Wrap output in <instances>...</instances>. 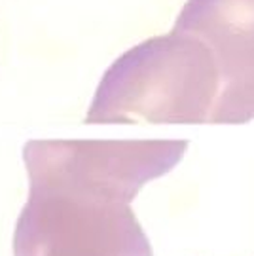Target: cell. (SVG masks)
I'll use <instances>...</instances> for the list:
<instances>
[{
	"instance_id": "obj_1",
	"label": "cell",
	"mask_w": 254,
	"mask_h": 256,
	"mask_svg": "<svg viewBox=\"0 0 254 256\" xmlns=\"http://www.w3.org/2000/svg\"><path fill=\"white\" fill-rule=\"evenodd\" d=\"M184 138H32L14 256H154L133 210L146 184L184 160Z\"/></svg>"
},
{
	"instance_id": "obj_2",
	"label": "cell",
	"mask_w": 254,
	"mask_h": 256,
	"mask_svg": "<svg viewBox=\"0 0 254 256\" xmlns=\"http://www.w3.org/2000/svg\"><path fill=\"white\" fill-rule=\"evenodd\" d=\"M210 50L171 27L129 48L100 76L84 124L88 126H201L220 93Z\"/></svg>"
},
{
	"instance_id": "obj_3",
	"label": "cell",
	"mask_w": 254,
	"mask_h": 256,
	"mask_svg": "<svg viewBox=\"0 0 254 256\" xmlns=\"http://www.w3.org/2000/svg\"><path fill=\"white\" fill-rule=\"evenodd\" d=\"M172 27L209 48L220 88L254 82V0H186Z\"/></svg>"
},
{
	"instance_id": "obj_4",
	"label": "cell",
	"mask_w": 254,
	"mask_h": 256,
	"mask_svg": "<svg viewBox=\"0 0 254 256\" xmlns=\"http://www.w3.org/2000/svg\"><path fill=\"white\" fill-rule=\"evenodd\" d=\"M254 120V82L220 88L210 126H241Z\"/></svg>"
}]
</instances>
